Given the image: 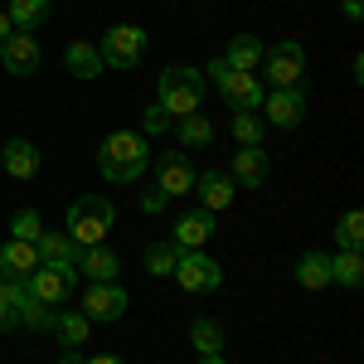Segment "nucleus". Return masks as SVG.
I'll return each mask as SVG.
<instances>
[{
  "mask_svg": "<svg viewBox=\"0 0 364 364\" xmlns=\"http://www.w3.org/2000/svg\"><path fill=\"white\" fill-rule=\"evenodd\" d=\"M73 282H78V277H68V272H58V267H44V262H39V267L25 277V287H29V296H34V301L58 306V301H68V296H73Z\"/></svg>",
  "mask_w": 364,
  "mask_h": 364,
  "instance_id": "nucleus-12",
  "label": "nucleus"
},
{
  "mask_svg": "<svg viewBox=\"0 0 364 364\" xmlns=\"http://www.w3.org/2000/svg\"><path fill=\"white\" fill-rule=\"evenodd\" d=\"M331 282H340V287H360L364 282V257L360 252H331Z\"/></svg>",
  "mask_w": 364,
  "mask_h": 364,
  "instance_id": "nucleus-26",
  "label": "nucleus"
},
{
  "mask_svg": "<svg viewBox=\"0 0 364 364\" xmlns=\"http://www.w3.org/2000/svg\"><path fill=\"white\" fill-rule=\"evenodd\" d=\"M228 180H233L238 190H257V185L267 180V151H262V146H238V156H233V166H228Z\"/></svg>",
  "mask_w": 364,
  "mask_h": 364,
  "instance_id": "nucleus-15",
  "label": "nucleus"
},
{
  "mask_svg": "<svg viewBox=\"0 0 364 364\" xmlns=\"http://www.w3.org/2000/svg\"><path fill=\"white\" fill-rule=\"evenodd\" d=\"M49 321H54V306H44V301H34V296L20 301V326H25V331H49Z\"/></svg>",
  "mask_w": 364,
  "mask_h": 364,
  "instance_id": "nucleus-32",
  "label": "nucleus"
},
{
  "mask_svg": "<svg viewBox=\"0 0 364 364\" xmlns=\"http://www.w3.org/2000/svg\"><path fill=\"white\" fill-rule=\"evenodd\" d=\"M10 34H15V25H10V15H5V10H0V44H5V39H10Z\"/></svg>",
  "mask_w": 364,
  "mask_h": 364,
  "instance_id": "nucleus-37",
  "label": "nucleus"
},
{
  "mask_svg": "<svg viewBox=\"0 0 364 364\" xmlns=\"http://www.w3.org/2000/svg\"><path fill=\"white\" fill-rule=\"evenodd\" d=\"M170 277L180 282L190 296H209V291L224 287V267H219L204 248H185L180 257H175V272H170Z\"/></svg>",
  "mask_w": 364,
  "mask_h": 364,
  "instance_id": "nucleus-4",
  "label": "nucleus"
},
{
  "mask_svg": "<svg viewBox=\"0 0 364 364\" xmlns=\"http://www.w3.org/2000/svg\"><path fill=\"white\" fill-rule=\"evenodd\" d=\"M127 301H132V296H127L117 282H92L83 291V306L78 311H83L87 321H122V316H127Z\"/></svg>",
  "mask_w": 364,
  "mask_h": 364,
  "instance_id": "nucleus-9",
  "label": "nucleus"
},
{
  "mask_svg": "<svg viewBox=\"0 0 364 364\" xmlns=\"http://www.w3.org/2000/svg\"><path fill=\"white\" fill-rule=\"evenodd\" d=\"M58 364H83V355H78V350H63V355H58Z\"/></svg>",
  "mask_w": 364,
  "mask_h": 364,
  "instance_id": "nucleus-38",
  "label": "nucleus"
},
{
  "mask_svg": "<svg viewBox=\"0 0 364 364\" xmlns=\"http://www.w3.org/2000/svg\"><path fill=\"white\" fill-rule=\"evenodd\" d=\"M151 166H156V190H161L166 199L190 195V190H195V166H190L180 151H166V156H156Z\"/></svg>",
  "mask_w": 364,
  "mask_h": 364,
  "instance_id": "nucleus-11",
  "label": "nucleus"
},
{
  "mask_svg": "<svg viewBox=\"0 0 364 364\" xmlns=\"http://www.w3.org/2000/svg\"><path fill=\"white\" fill-rule=\"evenodd\" d=\"M190 345H195L199 355H224V326L214 316H199L195 326H190Z\"/></svg>",
  "mask_w": 364,
  "mask_h": 364,
  "instance_id": "nucleus-24",
  "label": "nucleus"
},
{
  "mask_svg": "<svg viewBox=\"0 0 364 364\" xmlns=\"http://www.w3.org/2000/svg\"><path fill=\"white\" fill-rule=\"evenodd\" d=\"M195 190H199V209H209V214H219V209H228L233 204V195H238V185L228 180V170H204V175H195Z\"/></svg>",
  "mask_w": 364,
  "mask_h": 364,
  "instance_id": "nucleus-17",
  "label": "nucleus"
},
{
  "mask_svg": "<svg viewBox=\"0 0 364 364\" xmlns=\"http://www.w3.org/2000/svg\"><path fill=\"white\" fill-rule=\"evenodd\" d=\"M209 233H214V214L209 209H190V214H180L175 228H170V243L185 252V248H204L209 243Z\"/></svg>",
  "mask_w": 364,
  "mask_h": 364,
  "instance_id": "nucleus-16",
  "label": "nucleus"
},
{
  "mask_svg": "<svg viewBox=\"0 0 364 364\" xmlns=\"http://www.w3.org/2000/svg\"><path fill=\"white\" fill-rule=\"evenodd\" d=\"M0 166H5L10 180H34L39 175V146L29 136H10L0 146Z\"/></svg>",
  "mask_w": 364,
  "mask_h": 364,
  "instance_id": "nucleus-13",
  "label": "nucleus"
},
{
  "mask_svg": "<svg viewBox=\"0 0 364 364\" xmlns=\"http://www.w3.org/2000/svg\"><path fill=\"white\" fill-rule=\"evenodd\" d=\"M39 58H44V49H39V39L25 34V29H15V34L0 44V68L15 73V78H29V73L39 68Z\"/></svg>",
  "mask_w": 364,
  "mask_h": 364,
  "instance_id": "nucleus-10",
  "label": "nucleus"
},
{
  "mask_svg": "<svg viewBox=\"0 0 364 364\" xmlns=\"http://www.w3.org/2000/svg\"><path fill=\"white\" fill-rule=\"evenodd\" d=\"M166 204H170V199L161 195L156 185H151V190H141V214H151V219H156V214H166Z\"/></svg>",
  "mask_w": 364,
  "mask_h": 364,
  "instance_id": "nucleus-34",
  "label": "nucleus"
},
{
  "mask_svg": "<svg viewBox=\"0 0 364 364\" xmlns=\"http://www.w3.org/2000/svg\"><path fill=\"white\" fill-rule=\"evenodd\" d=\"M0 331H20V311L0 301Z\"/></svg>",
  "mask_w": 364,
  "mask_h": 364,
  "instance_id": "nucleus-35",
  "label": "nucleus"
},
{
  "mask_svg": "<svg viewBox=\"0 0 364 364\" xmlns=\"http://www.w3.org/2000/svg\"><path fill=\"white\" fill-rule=\"evenodd\" d=\"M39 233H44L39 209H20V214L10 219V238H20V243H39Z\"/></svg>",
  "mask_w": 364,
  "mask_h": 364,
  "instance_id": "nucleus-31",
  "label": "nucleus"
},
{
  "mask_svg": "<svg viewBox=\"0 0 364 364\" xmlns=\"http://www.w3.org/2000/svg\"><path fill=\"white\" fill-rule=\"evenodd\" d=\"M336 243H340V252H360L364 248V214L360 209H350V214L336 224Z\"/></svg>",
  "mask_w": 364,
  "mask_h": 364,
  "instance_id": "nucleus-28",
  "label": "nucleus"
},
{
  "mask_svg": "<svg viewBox=\"0 0 364 364\" xmlns=\"http://www.w3.org/2000/svg\"><path fill=\"white\" fill-rule=\"evenodd\" d=\"M78 272H83L87 282H117V272H122V257H117L107 243H92V248L78 252Z\"/></svg>",
  "mask_w": 364,
  "mask_h": 364,
  "instance_id": "nucleus-19",
  "label": "nucleus"
},
{
  "mask_svg": "<svg viewBox=\"0 0 364 364\" xmlns=\"http://www.w3.org/2000/svg\"><path fill=\"white\" fill-rule=\"evenodd\" d=\"M209 78L219 83V92L228 97L233 112H257V107H262V92H267V87L257 83V73H238V68H228L224 58H214V63H209Z\"/></svg>",
  "mask_w": 364,
  "mask_h": 364,
  "instance_id": "nucleus-5",
  "label": "nucleus"
},
{
  "mask_svg": "<svg viewBox=\"0 0 364 364\" xmlns=\"http://www.w3.org/2000/svg\"><path fill=\"white\" fill-rule=\"evenodd\" d=\"M146 166H151V146H146L141 132H112L97 146V170L112 185H136L146 175Z\"/></svg>",
  "mask_w": 364,
  "mask_h": 364,
  "instance_id": "nucleus-1",
  "label": "nucleus"
},
{
  "mask_svg": "<svg viewBox=\"0 0 364 364\" xmlns=\"http://www.w3.org/2000/svg\"><path fill=\"white\" fill-rule=\"evenodd\" d=\"M156 92H161V107H166L170 117H190V112H199V102H204V73L175 63V68L161 73Z\"/></svg>",
  "mask_w": 364,
  "mask_h": 364,
  "instance_id": "nucleus-3",
  "label": "nucleus"
},
{
  "mask_svg": "<svg viewBox=\"0 0 364 364\" xmlns=\"http://www.w3.org/2000/svg\"><path fill=\"white\" fill-rule=\"evenodd\" d=\"M224 63H228V68H238V73H252V68L262 63V44H257L252 34H233V39H228Z\"/></svg>",
  "mask_w": 364,
  "mask_h": 364,
  "instance_id": "nucleus-23",
  "label": "nucleus"
},
{
  "mask_svg": "<svg viewBox=\"0 0 364 364\" xmlns=\"http://www.w3.org/2000/svg\"><path fill=\"white\" fill-rule=\"evenodd\" d=\"M228 132L238 146H262V117L257 112H233L228 117Z\"/></svg>",
  "mask_w": 364,
  "mask_h": 364,
  "instance_id": "nucleus-29",
  "label": "nucleus"
},
{
  "mask_svg": "<svg viewBox=\"0 0 364 364\" xmlns=\"http://www.w3.org/2000/svg\"><path fill=\"white\" fill-rule=\"evenodd\" d=\"M199 364H224V355H199Z\"/></svg>",
  "mask_w": 364,
  "mask_h": 364,
  "instance_id": "nucleus-40",
  "label": "nucleus"
},
{
  "mask_svg": "<svg viewBox=\"0 0 364 364\" xmlns=\"http://www.w3.org/2000/svg\"><path fill=\"white\" fill-rule=\"evenodd\" d=\"M49 10H54V5H49V0H10V10H5V15H10V25L15 29H34V25H44V20H49Z\"/></svg>",
  "mask_w": 364,
  "mask_h": 364,
  "instance_id": "nucleus-25",
  "label": "nucleus"
},
{
  "mask_svg": "<svg viewBox=\"0 0 364 364\" xmlns=\"http://www.w3.org/2000/svg\"><path fill=\"white\" fill-rule=\"evenodd\" d=\"M340 10H345V20H350V25H360V15H364V0H340Z\"/></svg>",
  "mask_w": 364,
  "mask_h": 364,
  "instance_id": "nucleus-36",
  "label": "nucleus"
},
{
  "mask_svg": "<svg viewBox=\"0 0 364 364\" xmlns=\"http://www.w3.org/2000/svg\"><path fill=\"white\" fill-rule=\"evenodd\" d=\"M97 54H102L107 68H132V63H141V54H146V29L141 25H112L102 34Z\"/></svg>",
  "mask_w": 364,
  "mask_h": 364,
  "instance_id": "nucleus-7",
  "label": "nucleus"
},
{
  "mask_svg": "<svg viewBox=\"0 0 364 364\" xmlns=\"http://www.w3.org/2000/svg\"><path fill=\"white\" fill-rule=\"evenodd\" d=\"M83 364H122L117 355H92V360H83Z\"/></svg>",
  "mask_w": 364,
  "mask_h": 364,
  "instance_id": "nucleus-39",
  "label": "nucleus"
},
{
  "mask_svg": "<svg viewBox=\"0 0 364 364\" xmlns=\"http://www.w3.org/2000/svg\"><path fill=\"white\" fill-rule=\"evenodd\" d=\"M296 287L326 291V287H331V252H301V257H296Z\"/></svg>",
  "mask_w": 364,
  "mask_h": 364,
  "instance_id": "nucleus-22",
  "label": "nucleus"
},
{
  "mask_svg": "<svg viewBox=\"0 0 364 364\" xmlns=\"http://www.w3.org/2000/svg\"><path fill=\"white\" fill-rule=\"evenodd\" d=\"M175 257H180V248H175V243H151V248H146V272H151V277H170V272H175Z\"/></svg>",
  "mask_w": 364,
  "mask_h": 364,
  "instance_id": "nucleus-30",
  "label": "nucleus"
},
{
  "mask_svg": "<svg viewBox=\"0 0 364 364\" xmlns=\"http://www.w3.org/2000/svg\"><path fill=\"white\" fill-rule=\"evenodd\" d=\"M87 326H92V321H87L83 311H54V321H49V331H54V340L63 350H83Z\"/></svg>",
  "mask_w": 364,
  "mask_h": 364,
  "instance_id": "nucleus-21",
  "label": "nucleus"
},
{
  "mask_svg": "<svg viewBox=\"0 0 364 364\" xmlns=\"http://www.w3.org/2000/svg\"><path fill=\"white\" fill-rule=\"evenodd\" d=\"M39 262L44 267H58V272H68V277H78V243L68 238V233H39Z\"/></svg>",
  "mask_w": 364,
  "mask_h": 364,
  "instance_id": "nucleus-14",
  "label": "nucleus"
},
{
  "mask_svg": "<svg viewBox=\"0 0 364 364\" xmlns=\"http://www.w3.org/2000/svg\"><path fill=\"white\" fill-rule=\"evenodd\" d=\"M170 127H175V117L156 102V107H146V117H141V136H166Z\"/></svg>",
  "mask_w": 364,
  "mask_h": 364,
  "instance_id": "nucleus-33",
  "label": "nucleus"
},
{
  "mask_svg": "<svg viewBox=\"0 0 364 364\" xmlns=\"http://www.w3.org/2000/svg\"><path fill=\"white\" fill-rule=\"evenodd\" d=\"M306 73V49L296 39H277L272 49H262V78L272 87H301Z\"/></svg>",
  "mask_w": 364,
  "mask_h": 364,
  "instance_id": "nucleus-6",
  "label": "nucleus"
},
{
  "mask_svg": "<svg viewBox=\"0 0 364 364\" xmlns=\"http://www.w3.org/2000/svg\"><path fill=\"white\" fill-rule=\"evenodd\" d=\"M112 224H117L112 199H102V195H78L73 204H68V228H63V233H68L78 248H92V243H107Z\"/></svg>",
  "mask_w": 364,
  "mask_h": 364,
  "instance_id": "nucleus-2",
  "label": "nucleus"
},
{
  "mask_svg": "<svg viewBox=\"0 0 364 364\" xmlns=\"http://www.w3.org/2000/svg\"><path fill=\"white\" fill-rule=\"evenodd\" d=\"M214 136H219V132H214V122H209L204 112L180 117V146H209Z\"/></svg>",
  "mask_w": 364,
  "mask_h": 364,
  "instance_id": "nucleus-27",
  "label": "nucleus"
},
{
  "mask_svg": "<svg viewBox=\"0 0 364 364\" xmlns=\"http://www.w3.org/2000/svg\"><path fill=\"white\" fill-rule=\"evenodd\" d=\"M63 68H68L73 78H97L107 63H102V54H97V44H87V39H73V44L63 49Z\"/></svg>",
  "mask_w": 364,
  "mask_h": 364,
  "instance_id": "nucleus-20",
  "label": "nucleus"
},
{
  "mask_svg": "<svg viewBox=\"0 0 364 364\" xmlns=\"http://www.w3.org/2000/svg\"><path fill=\"white\" fill-rule=\"evenodd\" d=\"M262 117L272 127H282V132H296L306 122V92L301 87H272V92H262Z\"/></svg>",
  "mask_w": 364,
  "mask_h": 364,
  "instance_id": "nucleus-8",
  "label": "nucleus"
},
{
  "mask_svg": "<svg viewBox=\"0 0 364 364\" xmlns=\"http://www.w3.org/2000/svg\"><path fill=\"white\" fill-rule=\"evenodd\" d=\"M34 267H39V248L34 243H20V238L0 243V277L5 282H25Z\"/></svg>",
  "mask_w": 364,
  "mask_h": 364,
  "instance_id": "nucleus-18",
  "label": "nucleus"
}]
</instances>
